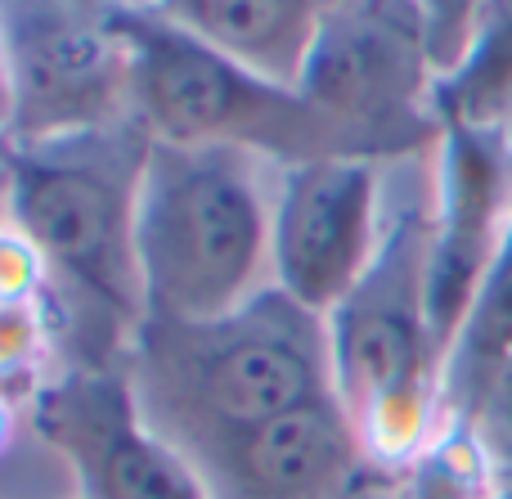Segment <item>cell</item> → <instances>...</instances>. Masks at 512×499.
Returning a JSON list of instances; mask_svg holds the SVG:
<instances>
[{
	"label": "cell",
	"instance_id": "6da1fadb",
	"mask_svg": "<svg viewBox=\"0 0 512 499\" xmlns=\"http://www.w3.org/2000/svg\"><path fill=\"white\" fill-rule=\"evenodd\" d=\"M153 135L140 117L45 144H5L9 225L45 270L63 365H126L144 324L140 180Z\"/></svg>",
	"mask_w": 512,
	"mask_h": 499
},
{
	"label": "cell",
	"instance_id": "7a4b0ae2",
	"mask_svg": "<svg viewBox=\"0 0 512 499\" xmlns=\"http://www.w3.org/2000/svg\"><path fill=\"white\" fill-rule=\"evenodd\" d=\"M126 374L144 414L180 450L337 392L328 320L279 288L216 320H144Z\"/></svg>",
	"mask_w": 512,
	"mask_h": 499
},
{
	"label": "cell",
	"instance_id": "3957f363",
	"mask_svg": "<svg viewBox=\"0 0 512 499\" xmlns=\"http://www.w3.org/2000/svg\"><path fill=\"white\" fill-rule=\"evenodd\" d=\"M270 225L274 185L261 158L153 140L135 216L144 320H216L274 288Z\"/></svg>",
	"mask_w": 512,
	"mask_h": 499
},
{
	"label": "cell",
	"instance_id": "277c9868",
	"mask_svg": "<svg viewBox=\"0 0 512 499\" xmlns=\"http://www.w3.org/2000/svg\"><path fill=\"white\" fill-rule=\"evenodd\" d=\"M432 266V198H409L387 216V234L328 315L333 387L355 419L373 464H414L445 432V351L427 302Z\"/></svg>",
	"mask_w": 512,
	"mask_h": 499
},
{
	"label": "cell",
	"instance_id": "5b68a950",
	"mask_svg": "<svg viewBox=\"0 0 512 499\" xmlns=\"http://www.w3.org/2000/svg\"><path fill=\"white\" fill-rule=\"evenodd\" d=\"M117 27L131 50L135 117L153 140L243 149L274 171L319 158H364L306 90L239 68L153 9L117 5Z\"/></svg>",
	"mask_w": 512,
	"mask_h": 499
},
{
	"label": "cell",
	"instance_id": "8992f818",
	"mask_svg": "<svg viewBox=\"0 0 512 499\" xmlns=\"http://www.w3.org/2000/svg\"><path fill=\"white\" fill-rule=\"evenodd\" d=\"M436 63L414 0H337L310 50L301 90L369 162H400L441 144Z\"/></svg>",
	"mask_w": 512,
	"mask_h": 499
},
{
	"label": "cell",
	"instance_id": "52a82bcc",
	"mask_svg": "<svg viewBox=\"0 0 512 499\" xmlns=\"http://www.w3.org/2000/svg\"><path fill=\"white\" fill-rule=\"evenodd\" d=\"M0 50L14 86L5 144L108 131L135 117L131 50L113 0H0Z\"/></svg>",
	"mask_w": 512,
	"mask_h": 499
},
{
	"label": "cell",
	"instance_id": "ba28073f",
	"mask_svg": "<svg viewBox=\"0 0 512 499\" xmlns=\"http://www.w3.org/2000/svg\"><path fill=\"white\" fill-rule=\"evenodd\" d=\"M27 414L77 499H212L194 459L144 414L126 365H63Z\"/></svg>",
	"mask_w": 512,
	"mask_h": 499
},
{
	"label": "cell",
	"instance_id": "9c48e42d",
	"mask_svg": "<svg viewBox=\"0 0 512 499\" xmlns=\"http://www.w3.org/2000/svg\"><path fill=\"white\" fill-rule=\"evenodd\" d=\"M382 198V162L319 158L279 167L270 225L274 288L328 320L382 248Z\"/></svg>",
	"mask_w": 512,
	"mask_h": 499
},
{
	"label": "cell",
	"instance_id": "30bf717a",
	"mask_svg": "<svg viewBox=\"0 0 512 499\" xmlns=\"http://www.w3.org/2000/svg\"><path fill=\"white\" fill-rule=\"evenodd\" d=\"M512 221V126H445L432 180L427 302L450 356Z\"/></svg>",
	"mask_w": 512,
	"mask_h": 499
},
{
	"label": "cell",
	"instance_id": "8fae6325",
	"mask_svg": "<svg viewBox=\"0 0 512 499\" xmlns=\"http://www.w3.org/2000/svg\"><path fill=\"white\" fill-rule=\"evenodd\" d=\"M185 455L212 499H355L373 464L337 392L256 428L207 437Z\"/></svg>",
	"mask_w": 512,
	"mask_h": 499
},
{
	"label": "cell",
	"instance_id": "7c38bea8",
	"mask_svg": "<svg viewBox=\"0 0 512 499\" xmlns=\"http://www.w3.org/2000/svg\"><path fill=\"white\" fill-rule=\"evenodd\" d=\"M149 9L239 68L301 90L333 0H153Z\"/></svg>",
	"mask_w": 512,
	"mask_h": 499
},
{
	"label": "cell",
	"instance_id": "4fadbf2b",
	"mask_svg": "<svg viewBox=\"0 0 512 499\" xmlns=\"http://www.w3.org/2000/svg\"><path fill=\"white\" fill-rule=\"evenodd\" d=\"M508 360H512V221L477 288V302H472L468 320H463L459 338H454L450 356H445V383H441L445 432L472 428L481 401L490 396V387L504 374Z\"/></svg>",
	"mask_w": 512,
	"mask_h": 499
},
{
	"label": "cell",
	"instance_id": "5bb4252c",
	"mask_svg": "<svg viewBox=\"0 0 512 499\" xmlns=\"http://www.w3.org/2000/svg\"><path fill=\"white\" fill-rule=\"evenodd\" d=\"M441 126H512V0H481L459 68L436 81Z\"/></svg>",
	"mask_w": 512,
	"mask_h": 499
},
{
	"label": "cell",
	"instance_id": "9a60e30c",
	"mask_svg": "<svg viewBox=\"0 0 512 499\" xmlns=\"http://www.w3.org/2000/svg\"><path fill=\"white\" fill-rule=\"evenodd\" d=\"M468 432L481 441V450L490 455L495 468L512 464V360L504 365V374L495 378V387H490V396L481 401Z\"/></svg>",
	"mask_w": 512,
	"mask_h": 499
},
{
	"label": "cell",
	"instance_id": "2e32d148",
	"mask_svg": "<svg viewBox=\"0 0 512 499\" xmlns=\"http://www.w3.org/2000/svg\"><path fill=\"white\" fill-rule=\"evenodd\" d=\"M9 126H14V86H9L5 50H0V144L9 140Z\"/></svg>",
	"mask_w": 512,
	"mask_h": 499
},
{
	"label": "cell",
	"instance_id": "e0dca14e",
	"mask_svg": "<svg viewBox=\"0 0 512 499\" xmlns=\"http://www.w3.org/2000/svg\"><path fill=\"white\" fill-rule=\"evenodd\" d=\"M0 230H9V153L0 144Z\"/></svg>",
	"mask_w": 512,
	"mask_h": 499
},
{
	"label": "cell",
	"instance_id": "ac0fdd59",
	"mask_svg": "<svg viewBox=\"0 0 512 499\" xmlns=\"http://www.w3.org/2000/svg\"><path fill=\"white\" fill-rule=\"evenodd\" d=\"M9 432H14V401L0 392V450L9 446Z\"/></svg>",
	"mask_w": 512,
	"mask_h": 499
},
{
	"label": "cell",
	"instance_id": "d6986e66",
	"mask_svg": "<svg viewBox=\"0 0 512 499\" xmlns=\"http://www.w3.org/2000/svg\"><path fill=\"white\" fill-rule=\"evenodd\" d=\"M495 482H499V486H504V491L512 495V464H508V468H499V473H495Z\"/></svg>",
	"mask_w": 512,
	"mask_h": 499
},
{
	"label": "cell",
	"instance_id": "ffe728a7",
	"mask_svg": "<svg viewBox=\"0 0 512 499\" xmlns=\"http://www.w3.org/2000/svg\"><path fill=\"white\" fill-rule=\"evenodd\" d=\"M113 5H131V9H149L153 0H113Z\"/></svg>",
	"mask_w": 512,
	"mask_h": 499
},
{
	"label": "cell",
	"instance_id": "44dd1931",
	"mask_svg": "<svg viewBox=\"0 0 512 499\" xmlns=\"http://www.w3.org/2000/svg\"><path fill=\"white\" fill-rule=\"evenodd\" d=\"M486 499H512V495H508V491H504V486H499V482H495V491H490Z\"/></svg>",
	"mask_w": 512,
	"mask_h": 499
},
{
	"label": "cell",
	"instance_id": "7402d4cb",
	"mask_svg": "<svg viewBox=\"0 0 512 499\" xmlns=\"http://www.w3.org/2000/svg\"><path fill=\"white\" fill-rule=\"evenodd\" d=\"M333 5H337V0H333Z\"/></svg>",
	"mask_w": 512,
	"mask_h": 499
}]
</instances>
